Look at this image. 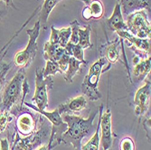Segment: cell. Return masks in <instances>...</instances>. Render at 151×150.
Masks as SVG:
<instances>
[{
    "label": "cell",
    "mask_w": 151,
    "mask_h": 150,
    "mask_svg": "<svg viewBox=\"0 0 151 150\" xmlns=\"http://www.w3.org/2000/svg\"><path fill=\"white\" fill-rule=\"evenodd\" d=\"M98 113L99 108L91 113L87 118L70 114H63L62 118L67 125V129L62 136L61 143L71 144L76 150H81V140L96 129L97 126H94L93 122Z\"/></svg>",
    "instance_id": "obj_1"
},
{
    "label": "cell",
    "mask_w": 151,
    "mask_h": 150,
    "mask_svg": "<svg viewBox=\"0 0 151 150\" xmlns=\"http://www.w3.org/2000/svg\"><path fill=\"white\" fill-rule=\"evenodd\" d=\"M107 59L101 57L96 61L89 69L81 84V91L83 95L91 101H96L101 99V94L99 91L98 84L101 74L103 72V66L106 64Z\"/></svg>",
    "instance_id": "obj_2"
},
{
    "label": "cell",
    "mask_w": 151,
    "mask_h": 150,
    "mask_svg": "<svg viewBox=\"0 0 151 150\" xmlns=\"http://www.w3.org/2000/svg\"><path fill=\"white\" fill-rule=\"evenodd\" d=\"M25 106L29 107L35 111H37L42 116L45 117L51 123H52V128H51V134H50V139H49V143L47 145L48 150L52 149L53 147H55L56 145L61 144V138L63 134L65 132L67 129V125L65 122L63 120L62 116L58 112L57 108L52 111H45L43 110H39L38 108H36L35 105L30 104V103H24Z\"/></svg>",
    "instance_id": "obj_3"
},
{
    "label": "cell",
    "mask_w": 151,
    "mask_h": 150,
    "mask_svg": "<svg viewBox=\"0 0 151 150\" xmlns=\"http://www.w3.org/2000/svg\"><path fill=\"white\" fill-rule=\"evenodd\" d=\"M41 25L37 21L32 29H27L26 34L29 36L27 46L23 50L16 53L14 57V63L19 68H27L33 62L37 52V38L40 34Z\"/></svg>",
    "instance_id": "obj_4"
},
{
    "label": "cell",
    "mask_w": 151,
    "mask_h": 150,
    "mask_svg": "<svg viewBox=\"0 0 151 150\" xmlns=\"http://www.w3.org/2000/svg\"><path fill=\"white\" fill-rule=\"evenodd\" d=\"M25 80V69L20 68L14 78L7 83L4 89L0 111H11V108L15 105L22 92L23 83Z\"/></svg>",
    "instance_id": "obj_5"
},
{
    "label": "cell",
    "mask_w": 151,
    "mask_h": 150,
    "mask_svg": "<svg viewBox=\"0 0 151 150\" xmlns=\"http://www.w3.org/2000/svg\"><path fill=\"white\" fill-rule=\"evenodd\" d=\"M125 23L128 31L131 34L142 39H150L151 25L144 10L136 11L128 15Z\"/></svg>",
    "instance_id": "obj_6"
},
{
    "label": "cell",
    "mask_w": 151,
    "mask_h": 150,
    "mask_svg": "<svg viewBox=\"0 0 151 150\" xmlns=\"http://www.w3.org/2000/svg\"><path fill=\"white\" fill-rule=\"evenodd\" d=\"M52 83L51 77L45 78L43 76V69L37 68L35 72V90L32 101L35 103V107L39 110L45 111L48 107V89Z\"/></svg>",
    "instance_id": "obj_7"
},
{
    "label": "cell",
    "mask_w": 151,
    "mask_h": 150,
    "mask_svg": "<svg viewBox=\"0 0 151 150\" xmlns=\"http://www.w3.org/2000/svg\"><path fill=\"white\" fill-rule=\"evenodd\" d=\"M47 132H49V128H42L27 137L21 139L19 133L16 131L17 134L13 141L14 144L10 147V150H35L36 147L41 146V144L46 138Z\"/></svg>",
    "instance_id": "obj_8"
},
{
    "label": "cell",
    "mask_w": 151,
    "mask_h": 150,
    "mask_svg": "<svg viewBox=\"0 0 151 150\" xmlns=\"http://www.w3.org/2000/svg\"><path fill=\"white\" fill-rule=\"evenodd\" d=\"M116 33L120 39L127 41L129 47L141 60L150 56V39L139 38L131 34L129 31H118Z\"/></svg>",
    "instance_id": "obj_9"
},
{
    "label": "cell",
    "mask_w": 151,
    "mask_h": 150,
    "mask_svg": "<svg viewBox=\"0 0 151 150\" xmlns=\"http://www.w3.org/2000/svg\"><path fill=\"white\" fill-rule=\"evenodd\" d=\"M14 111H18L17 118V132L20 133L24 137H27L31 134H33L35 131L37 120L40 118V117H37V118H35V116L29 112L28 110H24L23 107L20 108L19 110H15ZM11 111V112H14Z\"/></svg>",
    "instance_id": "obj_10"
},
{
    "label": "cell",
    "mask_w": 151,
    "mask_h": 150,
    "mask_svg": "<svg viewBox=\"0 0 151 150\" xmlns=\"http://www.w3.org/2000/svg\"><path fill=\"white\" fill-rule=\"evenodd\" d=\"M145 80H146L145 85L140 87L137 90L134 98L135 114L138 117L143 116L147 111L149 100H150V89H151L150 75H147Z\"/></svg>",
    "instance_id": "obj_11"
},
{
    "label": "cell",
    "mask_w": 151,
    "mask_h": 150,
    "mask_svg": "<svg viewBox=\"0 0 151 150\" xmlns=\"http://www.w3.org/2000/svg\"><path fill=\"white\" fill-rule=\"evenodd\" d=\"M100 127L101 128V139L100 140L103 150H109L113 144L111 110H107L103 114H101L100 118Z\"/></svg>",
    "instance_id": "obj_12"
},
{
    "label": "cell",
    "mask_w": 151,
    "mask_h": 150,
    "mask_svg": "<svg viewBox=\"0 0 151 150\" xmlns=\"http://www.w3.org/2000/svg\"><path fill=\"white\" fill-rule=\"evenodd\" d=\"M87 106V100L83 95L70 99L65 103L61 104L57 111L60 115L66 114V113H73V112H80L81 111L84 110Z\"/></svg>",
    "instance_id": "obj_13"
},
{
    "label": "cell",
    "mask_w": 151,
    "mask_h": 150,
    "mask_svg": "<svg viewBox=\"0 0 151 150\" xmlns=\"http://www.w3.org/2000/svg\"><path fill=\"white\" fill-rule=\"evenodd\" d=\"M104 15V6L101 0H91L82 10V17L85 20H99Z\"/></svg>",
    "instance_id": "obj_14"
},
{
    "label": "cell",
    "mask_w": 151,
    "mask_h": 150,
    "mask_svg": "<svg viewBox=\"0 0 151 150\" xmlns=\"http://www.w3.org/2000/svg\"><path fill=\"white\" fill-rule=\"evenodd\" d=\"M150 1L151 0H119V5L121 12L128 16L139 10L147 9L150 11Z\"/></svg>",
    "instance_id": "obj_15"
},
{
    "label": "cell",
    "mask_w": 151,
    "mask_h": 150,
    "mask_svg": "<svg viewBox=\"0 0 151 150\" xmlns=\"http://www.w3.org/2000/svg\"><path fill=\"white\" fill-rule=\"evenodd\" d=\"M107 24L111 30L118 32V31H128L126 23L124 21L121 12V7L119 3H117L111 17L107 19Z\"/></svg>",
    "instance_id": "obj_16"
},
{
    "label": "cell",
    "mask_w": 151,
    "mask_h": 150,
    "mask_svg": "<svg viewBox=\"0 0 151 150\" xmlns=\"http://www.w3.org/2000/svg\"><path fill=\"white\" fill-rule=\"evenodd\" d=\"M51 36L49 42L54 44H58L61 47H65L66 44L69 43L72 29L71 27H64L62 29H56L54 26L51 27Z\"/></svg>",
    "instance_id": "obj_17"
},
{
    "label": "cell",
    "mask_w": 151,
    "mask_h": 150,
    "mask_svg": "<svg viewBox=\"0 0 151 150\" xmlns=\"http://www.w3.org/2000/svg\"><path fill=\"white\" fill-rule=\"evenodd\" d=\"M64 53H66L64 47H61L58 44H52L49 41L45 43L44 47V58L46 61L57 62Z\"/></svg>",
    "instance_id": "obj_18"
},
{
    "label": "cell",
    "mask_w": 151,
    "mask_h": 150,
    "mask_svg": "<svg viewBox=\"0 0 151 150\" xmlns=\"http://www.w3.org/2000/svg\"><path fill=\"white\" fill-rule=\"evenodd\" d=\"M134 77L137 79L138 81L144 80L147 75L150 73L151 70V59L150 56L147 59H140L139 62L134 63Z\"/></svg>",
    "instance_id": "obj_19"
},
{
    "label": "cell",
    "mask_w": 151,
    "mask_h": 150,
    "mask_svg": "<svg viewBox=\"0 0 151 150\" xmlns=\"http://www.w3.org/2000/svg\"><path fill=\"white\" fill-rule=\"evenodd\" d=\"M119 43H120L119 38H117L114 41H112V42H108L106 45H103L105 48V54H106L105 58L107 59L109 63H111V65L116 63L118 61H119V59H121L120 53L118 50Z\"/></svg>",
    "instance_id": "obj_20"
},
{
    "label": "cell",
    "mask_w": 151,
    "mask_h": 150,
    "mask_svg": "<svg viewBox=\"0 0 151 150\" xmlns=\"http://www.w3.org/2000/svg\"><path fill=\"white\" fill-rule=\"evenodd\" d=\"M60 1L61 0H45L42 7H41V11L39 14V20H38L40 25L43 26L44 28L46 27V23L51 12Z\"/></svg>",
    "instance_id": "obj_21"
},
{
    "label": "cell",
    "mask_w": 151,
    "mask_h": 150,
    "mask_svg": "<svg viewBox=\"0 0 151 150\" xmlns=\"http://www.w3.org/2000/svg\"><path fill=\"white\" fill-rule=\"evenodd\" d=\"M87 61H79L72 56H70L69 63H68L67 71L64 73V80L69 83H73V80L75 75L79 72L81 69V64H86Z\"/></svg>",
    "instance_id": "obj_22"
},
{
    "label": "cell",
    "mask_w": 151,
    "mask_h": 150,
    "mask_svg": "<svg viewBox=\"0 0 151 150\" xmlns=\"http://www.w3.org/2000/svg\"><path fill=\"white\" fill-rule=\"evenodd\" d=\"M103 111V105H100L99 107V122L98 125L96 127V129L94 131V135L91 137V139L84 145L81 147V150H99V146H100V118Z\"/></svg>",
    "instance_id": "obj_23"
},
{
    "label": "cell",
    "mask_w": 151,
    "mask_h": 150,
    "mask_svg": "<svg viewBox=\"0 0 151 150\" xmlns=\"http://www.w3.org/2000/svg\"><path fill=\"white\" fill-rule=\"evenodd\" d=\"M91 28L90 25L85 26L84 28H79V34H78V45H80L82 49H89L92 46L91 43Z\"/></svg>",
    "instance_id": "obj_24"
},
{
    "label": "cell",
    "mask_w": 151,
    "mask_h": 150,
    "mask_svg": "<svg viewBox=\"0 0 151 150\" xmlns=\"http://www.w3.org/2000/svg\"><path fill=\"white\" fill-rule=\"evenodd\" d=\"M65 52L68 55H70L79 61H85L84 60V50L78 44H73L68 43L64 47Z\"/></svg>",
    "instance_id": "obj_25"
},
{
    "label": "cell",
    "mask_w": 151,
    "mask_h": 150,
    "mask_svg": "<svg viewBox=\"0 0 151 150\" xmlns=\"http://www.w3.org/2000/svg\"><path fill=\"white\" fill-rule=\"evenodd\" d=\"M57 72L62 73L59 68V65H58V62H53V61H46L45 68L43 69V76L45 78H47L52 75H55Z\"/></svg>",
    "instance_id": "obj_26"
},
{
    "label": "cell",
    "mask_w": 151,
    "mask_h": 150,
    "mask_svg": "<svg viewBox=\"0 0 151 150\" xmlns=\"http://www.w3.org/2000/svg\"><path fill=\"white\" fill-rule=\"evenodd\" d=\"M14 115L11 113L10 111H0V133H2L6 126L13 120Z\"/></svg>",
    "instance_id": "obj_27"
},
{
    "label": "cell",
    "mask_w": 151,
    "mask_h": 150,
    "mask_svg": "<svg viewBox=\"0 0 151 150\" xmlns=\"http://www.w3.org/2000/svg\"><path fill=\"white\" fill-rule=\"evenodd\" d=\"M70 27L72 29V34H71V37H70V41L69 43L73 44H78V34H79V28H80V24L78 21H73L70 24Z\"/></svg>",
    "instance_id": "obj_28"
},
{
    "label": "cell",
    "mask_w": 151,
    "mask_h": 150,
    "mask_svg": "<svg viewBox=\"0 0 151 150\" xmlns=\"http://www.w3.org/2000/svg\"><path fill=\"white\" fill-rule=\"evenodd\" d=\"M9 69H10L9 64L0 61V92L2 91V90L5 86L6 76Z\"/></svg>",
    "instance_id": "obj_29"
},
{
    "label": "cell",
    "mask_w": 151,
    "mask_h": 150,
    "mask_svg": "<svg viewBox=\"0 0 151 150\" xmlns=\"http://www.w3.org/2000/svg\"><path fill=\"white\" fill-rule=\"evenodd\" d=\"M135 143L134 140L129 137L123 138L119 144V150H135Z\"/></svg>",
    "instance_id": "obj_30"
},
{
    "label": "cell",
    "mask_w": 151,
    "mask_h": 150,
    "mask_svg": "<svg viewBox=\"0 0 151 150\" xmlns=\"http://www.w3.org/2000/svg\"><path fill=\"white\" fill-rule=\"evenodd\" d=\"M69 59H70V55H68L67 53H64L63 55L60 58V60L57 61L62 73H65V72L67 71L68 63H69Z\"/></svg>",
    "instance_id": "obj_31"
},
{
    "label": "cell",
    "mask_w": 151,
    "mask_h": 150,
    "mask_svg": "<svg viewBox=\"0 0 151 150\" xmlns=\"http://www.w3.org/2000/svg\"><path fill=\"white\" fill-rule=\"evenodd\" d=\"M150 118H146L143 122V128H145L146 132H147V139L150 140Z\"/></svg>",
    "instance_id": "obj_32"
},
{
    "label": "cell",
    "mask_w": 151,
    "mask_h": 150,
    "mask_svg": "<svg viewBox=\"0 0 151 150\" xmlns=\"http://www.w3.org/2000/svg\"><path fill=\"white\" fill-rule=\"evenodd\" d=\"M0 150H10L9 143L6 139H2L0 140Z\"/></svg>",
    "instance_id": "obj_33"
},
{
    "label": "cell",
    "mask_w": 151,
    "mask_h": 150,
    "mask_svg": "<svg viewBox=\"0 0 151 150\" xmlns=\"http://www.w3.org/2000/svg\"><path fill=\"white\" fill-rule=\"evenodd\" d=\"M1 1H3L4 3H6V5L8 6L15 7V6H14V3H13V0H1Z\"/></svg>",
    "instance_id": "obj_34"
},
{
    "label": "cell",
    "mask_w": 151,
    "mask_h": 150,
    "mask_svg": "<svg viewBox=\"0 0 151 150\" xmlns=\"http://www.w3.org/2000/svg\"><path fill=\"white\" fill-rule=\"evenodd\" d=\"M6 15V10H5L3 8H0V19H2Z\"/></svg>",
    "instance_id": "obj_35"
},
{
    "label": "cell",
    "mask_w": 151,
    "mask_h": 150,
    "mask_svg": "<svg viewBox=\"0 0 151 150\" xmlns=\"http://www.w3.org/2000/svg\"><path fill=\"white\" fill-rule=\"evenodd\" d=\"M37 150H48V147H47V146H40Z\"/></svg>",
    "instance_id": "obj_36"
},
{
    "label": "cell",
    "mask_w": 151,
    "mask_h": 150,
    "mask_svg": "<svg viewBox=\"0 0 151 150\" xmlns=\"http://www.w3.org/2000/svg\"><path fill=\"white\" fill-rule=\"evenodd\" d=\"M117 1H118V2H119V0H117Z\"/></svg>",
    "instance_id": "obj_37"
}]
</instances>
